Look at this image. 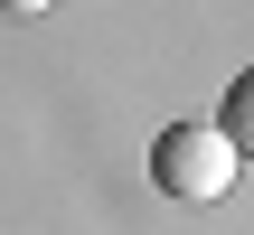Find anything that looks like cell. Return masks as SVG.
<instances>
[{"mask_svg":"<svg viewBox=\"0 0 254 235\" xmlns=\"http://www.w3.org/2000/svg\"><path fill=\"white\" fill-rule=\"evenodd\" d=\"M0 9H9V19H28V9H47V0H0Z\"/></svg>","mask_w":254,"mask_h":235,"instance_id":"obj_3","label":"cell"},{"mask_svg":"<svg viewBox=\"0 0 254 235\" xmlns=\"http://www.w3.org/2000/svg\"><path fill=\"white\" fill-rule=\"evenodd\" d=\"M151 179H160V198L207 207V198H226V188H236V151H226L207 122H170V132L151 141Z\"/></svg>","mask_w":254,"mask_h":235,"instance_id":"obj_1","label":"cell"},{"mask_svg":"<svg viewBox=\"0 0 254 235\" xmlns=\"http://www.w3.org/2000/svg\"><path fill=\"white\" fill-rule=\"evenodd\" d=\"M217 141H226V151L245 160V141H254V94H245V85L226 94V122H217Z\"/></svg>","mask_w":254,"mask_h":235,"instance_id":"obj_2","label":"cell"}]
</instances>
